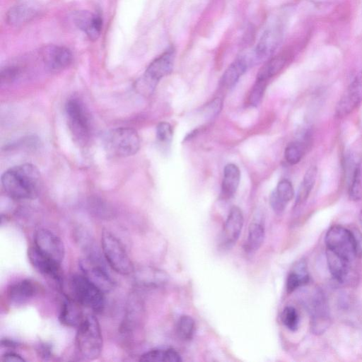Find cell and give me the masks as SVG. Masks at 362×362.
<instances>
[{"instance_id":"6da1fadb","label":"cell","mask_w":362,"mask_h":362,"mask_svg":"<svg viewBox=\"0 0 362 362\" xmlns=\"http://www.w3.org/2000/svg\"><path fill=\"white\" fill-rule=\"evenodd\" d=\"M326 256L332 276L343 280L352 274L361 251L353 233L341 226H333L325 235Z\"/></svg>"},{"instance_id":"7a4b0ae2","label":"cell","mask_w":362,"mask_h":362,"mask_svg":"<svg viewBox=\"0 0 362 362\" xmlns=\"http://www.w3.org/2000/svg\"><path fill=\"white\" fill-rule=\"evenodd\" d=\"M1 182L6 194L15 200L35 199L41 183L39 170L29 163L9 168L2 174Z\"/></svg>"},{"instance_id":"3957f363","label":"cell","mask_w":362,"mask_h":362,"mask_svg":"<svg viewBox=\"0 0 362 362\" xmlns=\"http://www.w3.org/2000/svg\"><path fill=\"white\" fill-rule=\"evenodd\" d=\"M76 346L79 355L86 360L97 359L101 354L103 340L100 326L93 315H87L78 327Z\"/></svg>"},{"instance_id":"277c9868","label":"cell","mask_w":362,"mask_h":362,"mask_svg":"<svg viewBox=\"0 0 362 362\" xmlns=\"http://www.w3.org/2000/svg\"><path fill=\"white\" fill-rule=\"evenodd\" d=\"M66 121L73 138L79 144H86L91 136L90 114L78 98H69L65 105Z\"/></svg>"},{"instance_id":"5b68a950","label":"cell","mask_w":362,"mask_h":362,"mask_svg":"<svg viewBox=\"0 0 362 362\" xmlns=\"http://www.w3.org/2000/svg\"><path fill=\"white\" fill-rule=\"evenodd\" d=\"M107 153L112 157L124 158L136 153L141 146L137 132L129 127H119L110 131L104 141Z\"/></svg>"},{"instance_id":"8992f818","label":"cell","mask_w":362,"mask_h":362,"mask_svg":"<svg viewBox=\"0 0 362 362\" xmlns=\"http://www.w3.org/2000/svg\"><path fill=\"white\" fill-rule=\"evenodd\" d=\"M103 256L109 266L117 273L129 275L134 272V264L119 240L108 230L101 235Z\"/></svg>"},{"instance_id":"52a82bcc","label":"cell","mask_w":362,"mask_h":362,"mask_svg":"<svg viewBox=\"0 0 362 362\" xmlns=\"http://www.w3.org/2000/svg\"><path fill=\"white\" fill-rule=\"evenodd\" d=\"M74 299L81 305L95 312H101L105 307L104 293L83 274H74L70 279Z\"/></svg>"},{"instance_id":"ba28073f","label":"cell","mask_w":362,"mask_h":362,"mask_svg":"<svg viewBox=\"0 0 362 362\" xmlns=\"http://www.w3.org/2000/svg\"><path fill=\"white\" fill-rule=\"evenodd\" d=\"M174 59L175 52L173 49H168L155 59L138 82V88L144 93H151L159 80L172 71Z\"/></svg>"},{"instance_id":"9c48e42d","label":"cell","mask_w":362,"mask_h":362,"mask_svg":"<svg viewBox=\"0 0 362 362\" xmlns=\"http://www.w3.org/2000/svg\"><path fill=\"white\" fill-rule=\"evenodd\" d=\"M82 274L103 293L112 291L115 282L108 274L99 256H87L79 262Z\"/></svg>"},{"instance_id":"30bf717a","label":"cell","mask_w":362,"mask_h":362,"mask_svg":"<svg viewBox=\"0 0 362 362\" xmlns=\"http://www.w3.org/2000/svg\"><path fill=\"white\" fill-rule=\"evenodd\" d=\"M28 258L37 272L61 287L63 277L60 263L43 254L35 246L28 248Z\"/></svg>"},{"instance_id":"8fae6325","label":"cell","mask_w":362,"mask_h":362,"mask_svg":"<svg viewBox=\"0 0 362 362\" xmlns=\"http://www.w3.org/2000/svg\"><path fill=\"white\" fill-rule=\"evenodd\" d=\"M34 246L41 252L60 263L65 256L62 240L54 232L46 228L38 229L34 235Z\"/></svg>"},{"instance_id":"7c38bea8","label":"cell","mask_w":362,"mask_h":362,"mask_svg":"<svg viewBox=\"0 0 362 362\" xmlns=\"http://www.w3.org/2000/svg\"><path fill=\"white\" fill-rule=\"evenodd\" d=\"M309 310L313 333H323L329 326L330 317L326 298L321 291H317L314 293L310 303Z\"/></svg>"},{"instance_id":"4fadbf2b","label":"cell","mask_w":362,"mask_h":362,"mask_svg":"<svg viewBox=\"0 0 362 362\" xmlns=\"http://www.w3.org/2000/svg\"><path fill=\"white\" fill-rule=\"evenodd\" d=\"M244 218L242 211L238 206H233L225 222L220 245L223 249H228L235 244L243 226Z\"/></svg>"},{"instance_id":"5bb4252c","label":"cell","mask_w":362,"mask_h":362,"mask_svg":"<svg viewBox=\"0 0 362 362\" xmlns=\"http://www.w3.org/2000/svg\"><path fill=\"white\" fill-rule=\"evenodd\" d=\"M362 100V72L350 84L337 104L336 113L344 117L351 112Z\"/></svg>"},{"instance_id":"9a60e30c","label":"cell","mask_w":362,"mask_h":362,"mask_svg":"<svg viewBox=\"0 0 362 362\" xmlns=\"http://www.w3.org/2000/svg\"><path fill=\"white\" fill-rule=\"evenodd\" d=\"M41 54L44 62L53 71L62 70L69 66L72 62L71 51L62 46L48 45L44 47Z\"/></svg>"},{"instance_id":"2e32d148","label":"cell","mask_w":362,"mask_h":362,"mask_svg":"<svg viewBox=\"0 0 362 362\" xmlns=\"http://www.w3.org/2000/svg\"><path fill=\"white\" fill-rule=\"evenodd\" d=\"M37 292L36 284L26 279L11 284L6 290V297L11 304L18 305L30 300Z\"/></svg>"},{"instance_id":"e0dca14e","label":"cell","mask_w":362,"mask_h":362,"mask_svg":"<svg viewBox=\"0 0 362 362\" xmlns=\"http://www.w3.org/2000/svg\"><path fill=\"white\" fill-rule=\"evenodd\" d=\"M74 20L76 26L83 31L90 40H97L101 33L103 21L101 17L87 11H78Z\"/></svg>"},{"instance_id":"ac0fdd59","label":"cell","mask_w":362,"mask_h":362,"mask_svg":"<svg viewBox=\"0 0 362 362\" xmlns=\"http://www.w3.org/2000/svg\"><path fill=\"white\" fill-rule=\"evenodd\" d=\"M80 305L74 298H65L59 315V322L66 327H78L85 317Z\"/></svg>"},{"instance_id":"d6986e66","label":"cell","mask_w":362,"mask_h":362,"mask_svg":"<svg viewBox=\"0 0 362 362\" xmlns=\"http://www.w3.org/2000/svg\"><path fill=\"white\" fill-rule=\"evenodd\" d=\"M281 39V33L276 29L264 33L255 49L257 59H264L271 56L279 46Z\"/></svg>"},{"instance_id":"ffe728a7","label":"cell","mask_w":362,"mask_h":362,"mask_svg":"<svg viewBox=\"0 0 362 362\" xmlns=\"http://www.w3.org/2000/svg\"><path fill=\"white\" fill-rule=\"evenodd\" d=\"M167 274L153 267L140 268L135 272V281L145 287H158L168 281Z\"/></svg>"},{"instance_id":"44dd1931","label":"cell","mask_w":362,"mask_h":362,"mask_svg":"<svg viewBox=\"0 0 362 362\" xmlns=\"http://www.w3.org/2000/svg\"><path fill=\"white\" fill-rule=\"evenodd\" d=\"M240 180V171L234 163L227 164L223 170L221 192L224 198H230L236 192Z\"/></svg>"},{"instance_id":"7402d4cb","label":"cell","mask_w":362,"mask_h":362,"mask_svg":"<svg viewBox=\"0 0 362 362\" xmlns=\"http://www.w3.org/2000/svg\"><path fill=\"white\" fill-rule=\"evenodd\" d=\"M248 66V62L244 57L235 60L226 70L222 78L221 83L226 88L233 87L240 77L245 72Z\"/></svg>"},{"instance_id":"603a6c76","label":"cell","mask_w":362,"mask_h":362,"mask_svg":"<svg viewBox=\"0 0 362 362\" xmlns=\"http://www.w3.org/2000/svg\"><path fill=\"white\" fill-rule=\"evenodd\" d=\"M140 361L143 362H181L178 352L173 349H156L141 355Z\"/></svg>"},{"instance_id":"cb8c5ba5","label":"cell","mask_w":362,"mask_h":362,"mask_svg":"<svg viewBox=\"0 0 362 362\" xmlns=\"http://www.w3.org/2000/svg\"><path fill=\"white\" fill-rule=\"evenodd\" d=\"M317 174V170L315 166H310L305 172L296 195V207L302 205L308 198L315 185Z\"/></svg>"},{"instance_id":"d4e9b609","label":"cell","mask_w":362,"mask_h":362,"mask_svg":"<svg viewBox=\"0 0 362 362\" xmlns=\"http://www.w3.org/2000/svg\"><path fill=\"white\" fill-rule=\"evenodd\" d=\"M309 281V275L306 264L299 262L289 273L286 279V289L291 293L297 288L305 285Z\"/></svg>"},{"instance_id":"484cf974","label":"cell","mask_w":362,"mask_h":362,"mask_svg":"<svg viewBox=\"0 0 362 362\" xmlns=\"http://www.w3.org/2000/svg\"><path fill=\"white\" fill-rule=\"evenodd\" d=\"M35 10L27 4H19L11 8L6 14V21L11 25H21L34 17Z\"/></svg>"},{"instance_id":"4316f807","label":"cell","mask_w":362,"mask_h":362,"mask_svg":"<svg viewBox=\"0 0 362 362\" xmlns=\"http://www.w3.org/2000/svg\"><path fill=\"white\" fill-rule=\"evenodd\" d=\"M264 238V228L260 223L253 222L248 228L245 250L248 253L256 252L262 245Z\"/></svg>"},{"instance_id":"83f0119b","label":"cell","mask_w":362,"mask_h":362,"mask_svg":"<svg viewBox=\"0 0 362 362\" xmlns=\"http://www.w3.org/2000/svg\"><path fill=\"white\" fill-rule=\"evenodd\" d=\"M351 173L349 196L351 200L357 202L362 198V167L360 163L355 164Z\"/></svg>"},{"instance_id":"f1b7e54d","label":"cell","mask_w":362,"mask_h":362,"mask_svg":"<svg viewBox=\"0 0 362 362\" xmlns=\"http://www.w3.org/2000/svg\"><path fill=\"white\" fill-rule=\"evenodd\" d=\"M286 59L281 56H278L269 60L259 70L257 75V79L267 81L277 74L284 66Z\"/></svg>"},{"instance_id":"f546056e","label":"cell","mask_w":362,"mask_h":362,"mask_svg":"<svg viewBox=\"0 0 362 362\" xmlns=\"http://www.w3.org/2000/svg\"><path fill=\"white\" fill-rule=\"evenodd\" d=\"M176 329L181 339L185 341L192 339L195 331L194 320L189 315H182L177 321Z\"/></svg>"},{"instance_id":"4dcf8cb0","label":"cell","mask_w":362,"mask_h":362,"mask_svg":"<svg viewBox=\"0 0 362 362\" xmlns=\"http://www.w3.org/2000/svg\"><path fill=\"white\" fill-rule=\"evenodd\" d=\"M305 153V147L299 141H293L287 145L284 151L286 162L291 165L297 164L300 161Z\"/></svg>"},{"instance_id":"1f68e13d","label":"cell","mask_w":362,"mask_h":362,"mask_svg":"<svg viewBox=\"0 0 362 362\" xmlns=\"http://www.w3.org/2000/svg\"><path fill=\"white\" fill-rule=\"evenodd\" d=\"M281 321L291 331H296L299 325V315L295 308L286 306L281 314Z\"/></svg>"},{"instance_id":"d6a6232c","label":"cell","mask_w":362,"mask_h":362,"mask_svg":"<svg viewBox=\"0 0 362 362\" xmlns=\"http://www.w3.org/2000/svg\"><path fill=\"white\" fill-rule=\"evenodd\" d=\"M279 198L287 204L294 196V189L292 183L286 179H283L278 183L274 189Z\"/></svg>"},{"instance_id":"836d02e7","label":"cell","mask_w":362,"mask_h":362,"mask_svg":"<svg viewBox=\"0 0 362 362\" xmlns=\"http://www.w3.org/2000/svg\"><path fill=\"white\" fill-rule=\"evenodd\" d=\"M267 81L257 80L251 89L248 101L251 105L257 106L261 102L266 88Z\"/></svg>"},{"instance_id":"e575fe53","label":"cell","mask_w":362,"mask_h":362,"mask_svg":"<svg viewBox=\"0 0 362 362\" xmlns=\"http://www.w3.org/2000/svg\"><path fill=\"white\" fill-rule=\"evenodd\" d=\"M156 138L163 144L170 143L173 138V129L166 122H160L156 127Z\"/></svg>"},{"instance_id":"d590c367","label":"cell","mask_w":362,"mask_h":362,"mask_svg":"<svg viewBox=\"0 0 362 362\" xmlns=\"http://www.w3.org/2000/svg\"><path fill=\"white\" fill-rule=\"evenodd\" d=\"M269 202L276 213H281L287 205L279 198L274 190L270 194Z\"/></svg>"},{"instance_id":"8d00e7d4","label":"cell","mask_w":362,"mask_h":362,"mask_svg":"<svg viewBox=\"0 0 362 362\" xmlns=\"http://www.w3.org/2000/svg\"><path fill=\"white\" fill-rule=\"evenodd\" d=\"M1 361L8 362H25V359L17 353L8 351L1 355Z\"/></svg>"},{"instance_id":"74e56055","label":"cell","mask_w":362,"mask_h":362,"mask_svg":"<svg viewBox=\"0 0 362 362\" xmlns=\"http://www.w3.org/2000/svg\"><path fill=\"white\" fill-rule=\"evenodd\" d=\"M221 109V101L219 98H216L206 106V112L210 117L217 115Z\"/></svg>"},{"instance_id":"f35d334b","label":"cell","mask_w":362,"mask_h":362,"mask_svg":"<svg viewBox=\"0 0 362 362\" xmlns=\"http://www.w3.org/2000/svg\"><path fill=\"white\" fill-rule=\"evenodd\" d=\"M37 351L38 352L40 357L45 360L49 359L52 355L51 346L46 343L40 344Z\"/></svg>"},{"instance_id":"ab89813d","label":"cell","mask_w":362,"mask_h":362,"mask_svg":"<svg viewBox=\"0 0 362 362\" xmlns=\"http://www.w3.org/2000/svg\"><path fill=\"white\" fill-rule=\"evenodd\" d=\"M17 344L14 342L13 341L8 340V339H1V346L2 347H16L17 346Z\"/></svg>"},{"instance_id":"60d3db41","label":"cell","mask_w":362,"mask_h":362,"mask_svg":"<svg viewBox=\"0 0 362 362\" xmlns=\"http://www.w3.org/2000/svg\"><path fill=\"white\" fill-rule=\"evenodd\" d=\"M360 222H361V228H362V211L360 214Z\"/></svg>"}]
</instances>
